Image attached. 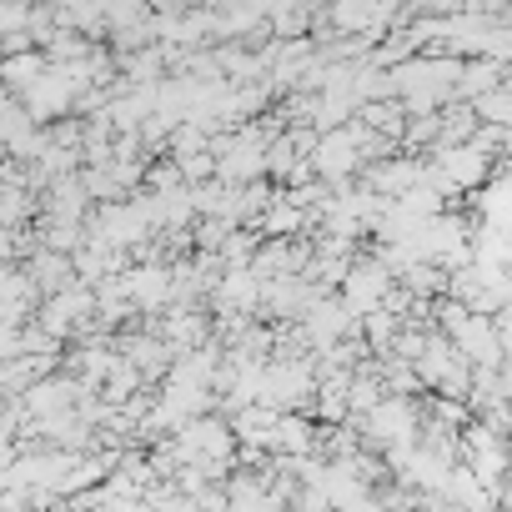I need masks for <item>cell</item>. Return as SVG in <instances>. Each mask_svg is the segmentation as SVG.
I'll use <instances>...</instances> for the list:
<instances>
[{"label":"cell","instance_id":"obj_1","mask_svg":"<svg viewBox=\"0 0 512 512\" xmlns=\"http://www.w3.org/2000/svg\"><path fill=\"white\" fill-rule=\"evenodd\" d=\"M216 307L221 312H231V317H241V312H251L256 307V292H262V282H256L246 267H236V272H226V277H216Z\"/></svg>","mask_w":512,"mask_h":512},{"label":"cell","instance_id":"obj_2","mask_svg":"<svg viewBox=\"0 0 512 512\" xmlns=\"http://www.w3.org/2000/svg\"><path fill=\"white\" fill-rule=\"evenodd\" d=\"M46 66H51V61H46L41 51L6 56V61H0V86H6V96H11V101H21V96H26V91H31V86L46 76Z\"/></svg>","mask_w":512,"mask_h":512}]
</instances>
